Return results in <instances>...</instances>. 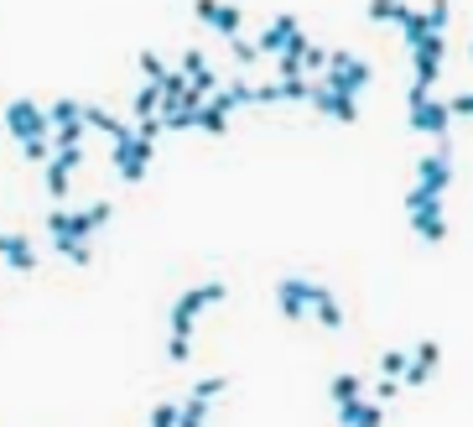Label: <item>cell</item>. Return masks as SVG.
Instances as JSON below:
<instances>
[{
	"label": "cell",
	"mask_w": 473,
	"mask_h": 427,
	"mask_svg": "<svg viewBox=\"0 0 473 427\" xmlns=\"http://www.w3.org/2000/svg\"><path fill=\"white\" fill-rule=\"evenodd\" d=\"M162 115V89L156 84H141L136 99H130V121H156Z\"/></svg>",
	"instance_id": "23"
},
{
	"label": "cell",
	"mask_w": 473,
	"mask_h": 427,
	"mask_svg": "<svg viewBox=\"0 0 473 427\" xmlns=\"http://www.w3.org/2000/svg\"><path fill=\"white\" fill-rule=\"evenodd\" d=\"M416 188L427 198H443L447 188H452V147L447 141H432V152L416 162Z\"/></svg>",
	"instance_id": "6"
},
{
	"label": "cell",
	"mask_w": 473,
	"mask_h": 427,
	"mask_svg": "<svg viewBox=\"0 0 473 427\" xmlns=\"http://www.w3.org/2000/svg\"><path fill=\"white\" fill-rule=\"evenodd\" d=\"M193 16L203 21L208 31H219L224 42H239V27H245V11L239 5H219V0H198L193 5Z\"/></svg>",
	"instance_id": "12"
},
{
	"label": "cell",
	"mask_w": 473,
	"mask_h": 427,
	"mask_svg": "<svg viewBox=\"0 0 473 427\" xmlns=\"http://www.w3.org/2000/svg\"><path fill=\"white\" fill-rule=\"evenodd\" d=\"M5 130L27 147V141H53L47 136V110L37 105V99H11L5 105Z\"/></svg>",
	"instance_id": "11"
},
{
	"label": "cell",
	"mask_w": 473,
	"mask_h": 427,
	"mask_svg": "<svg viewBox=\"0 0 473 427\" xmlns=\"http://www.w3.org/2000/svg\"><path fill=\"white\" fill-rule=\"evenodd\" d=\"M318 292H323V281H312V276H281L276 281V307H281V318L286 323H302L312 303H318Z\"/></svg>",
	"instance_id": "5"
},
{
	"label": "cell",
	"mask_w": 473,
	"mask_h": 427,
	"mask_svg": "<svg viewBox=\"0 0 473 427\" xmlns=\"http://www.w3.org/2000/svg\"><path fill=\"white\" fill-rule=\"evenodd\" d=\"M406 375V349H385L380 355V381H401Z\"/></svg>",
	"instance_id": "28"
},
{
	"label": "cell",
	"mask_w": 473,
	"mask_h": 427,
	"mask_svg": "<svg viewBox=\"0 0 473 427\" xmlns=\"http://www.w3.org/2000/svg\"><path fill=\"white\" fill-rule=\"evenodd\" d=\"M84 130H99V136H110V147L130 136V121L125 115H110V110H99V105H84Z\"/></svg>",
	"instance_id": "21"
},
{
	"label": "cell",
	"mask_w": 473,
	"mask_h": 427,
	"mask_svg": "<svg viewBox=\"0 0 473 427\" xmlns=\"http://www.w3.org/2000/svg\"><path fill=\"white\" fill-rule=\"evenodd\" d=\"M0 261H5L11 272L31 276L37 272V245H31L27 235H0Z\"/></svg>",
	"instance_id": "19"
},
{
	"label": "cell",
	"mask_w": 473,
	"mask_h": 427,
	"mask_svg": "<svg viewBox=\"0 0 473 427\" xmlns=\"http://www.w3.org/2000/svg\"><path fill=\"white\" fill-rule=\"evenodd\" d=\"M208 406H213V401H203V397H193V391H187V397L178 401V427H203L208 423Z\"/></svg>",
	"instance_id": "25"
},
{
	"label": "cell",
	"mask_w": 473,
	"mask_h": 427,
	"mask_svg": "<svg viewBox=\"0 0 473 427\" xmlns=\"http://www.w3.org/2000/svg\"><path fill=\"white\" fill-rule=\"evenodd\" d=\"M307 105H312L318 115H328V121H338V125H354V121H359V99H344V94L323 89V84H312Z\"/></svg>",
	"instance_id": "17"
},
{
	"label": "cell",
	"mask_w": 473,
	"mask_h": 427,
	"mask_svg": "<svg viewBox=\"0 0 473 427\" xmlns=\"http://www.w3.org/2000/svg\"><path fill=\"white\" fill-rule=\"evenodd\" d=\"M406 219H411V230H416L427 245H443V240H447L443 198H427L421 188H411V193H406Z\"/></svg>",
	"instance_id": "4"
},
{
	"label": "cell",
	"mask_w": 473,
	"mask_h": 427,
	"mask_svg": "<svg viewBox=\"0 0 473 427\" xmlns=\"http://www.w3.org/2000/svg\"><path fill=\"white\" fill-rule=\"evenodd\" d=\"M47 136H53V147H84V105L79 99H53L47 105Z\"/></svg>",
	"instance_id": "7"
},
{
	"label": "cell",
	"mask_w": 473,
	"mask_h": 427,
	"mask_svg": "<svg viewBox=\"0 0 473 427\" xmlns=\"http://www.w3.org/2000/svg\"><path fill=\"white\" fill-rule=\"evenodd\" d=\"M141 84H156V89H162V79H167V73H172V68H167V63L156 58V53H141Z\"/></svg>",
	"instance_id": "27"
},
{
	"label": "cell",
	"mask_w": 473,
	"mask_h": 427,
	"mask_svg": "<svg viewBox=\"0 0 473 427\" xmlns=\"http://www.w3.org/2000/svg\"><path fill=\"white\" fill-rule=\"evenodd\" d=\"M178 73L187 79V89L198 94V99H208V94L224 89V84H219V68H213V63H208L198 47H187V53H182V68H178Z\"/></svg>",
	"instance_id": "14"
},
{
	"label": "cell",
	"mask_w": 473,
	"mask_h": 427,
	"mask_svg": "<svg viewBox=\"0 0 473 427\" xmlns=\"http://www.w3.org/2000/svg\"><path fill=\"white\" fill-rule=\"evenodd\" d=\"M312 318H318L323 329H333V334H338V329H344V303H338V297L323 287V292H318V303H312Z\"/></svg>",
	"instance_id": "24"
},
{
	"label": "cell",
	"mask_w": 473,
	"mask_h": 427,
	"mask_svg": "<svg viewBox=\"0 0 473 427\" xmlns=\"http://www.w3.org/2000/svg\"><path fill=\"white\" fill-rule=\"evenodd\" d=\"M411 16V5H401V0H375L369 5V21H390V27H401Z\"/></svg>",
	"instance_id": "26"
},
{
	"label": "cell",
	"mask_w": 473,
	"mask_h": 427,
	"mask_svg": "<svg viewBox=\"0 0 473 427\" xmlns=\"http://www.w3.org/2000/svg\"><path fill=\"white\" fill-rule=\"evenodd\" d=\"M84 167V147H53V162L42 167L47 172V193L53 198H62L68 188H73V172Z\"/></svg>",
	"instance_id": "13"
},
{
	"label": "cell",
	"mask_w": 473,
	"mask_h": 427,
	"mask_svg": "<svg viewBox=\"0 0 473 427\" xmlns=\"http://www.w3.org/2000/svg\"><path fill=\"white\" fill-rule=\"evenodd\" d=\"M333 412H338V427H385V406H375L369 397L344 401V406H333Z\"/></svg>",
	"instance_id": "20"
},
{
	"label": "cell",
	"mask_w": 473,
	"mask_h": 427,
	"mask_svg": "<svg viewBox=\"0 0 473 427\" xmlns=\"http://www.w3.org/2000/svg\"><path fill=\"white\" fill-rule=\"evenodd\" d=\"M224 391H229V381H224V375H203V381H198V386H193V397H203V401L224 397Z\"/></svg>",
	"instance_id": "31"
},
{
	"label": "cell",
	"mask_w": 473,
	"mask_h": 427,
	"mask_svg": "<svg viewBox=\"0 0 473 427\" xmlns=\"http://www.w3.org/2000/svg\"><path fill=\"white\" fill-rule=\"evenodd\" d=\"M369 79H375V68L359 58V53H328V68H323V89L344 94V99H359V94L369 89Z\"/></svg>",
	"instance_id": "3"
},
{
	"label": "cell",
	"mask_w": 473,
	"mask_h": 427,
	"mask_svg": "<svg viewBox=\"0 0 473 427\" xmlns=\"http://www.w3.org/2000/svg\"><path fill=\"white\" fill-rule=\"evenodd\" d=\"M224 297H229V287H224V281H198V287H187L178 303H172V313H167V323H172V339H193L198 318H203V307L224 303Z\"/></svg>",
	"instance_id": "2"
},
{
	"label": "cell",
	"mask_w": 473,
	"mask_h": 427,
	"mask_svg": "<svg viewBox=\"0 0 473 427\" xmlns=\"http://www.w3.org/2000/svg\"><path fill=\"white\" fill-rule=\"evenodd\" d=\"M151 156H156V147H151V141H141V136L130 130L125 141H115V152H110V162H115V178L136 188L151 172Z\"/></svg>",
	"instance_id": "8"
},
{
	"label": "cell",
	"mask_w": 473,
	"mask_h": 427,
	"mask_svg": "<svg viewBox=\"0 0 473 427\" xmlns=\"http://www.w3.org/2000/svg\"><path fill=\"white\" fill-rule=\"evenodd\" d=\"M151 427H178V401H156L151 406Z\"/></svg>",
	"instance_id": "32"
},
{
	"label": "cell",
	"mask_w": 473,
	"mask_h": 427,
	"mask_svg": "<svg viewBox=\"0 0 473 427\" xmlns=\"http://www.w3.org/2000/svg\"><path fill=\"white\" fill-rule=\"evenodd\" d=\"M406 105H411V130H416V136L447 141V125H452V115H447V99H432V94L411 89V94H406Z\"/></svg>",
	"instance_id": "9"
},
{
	"label": "cell",
	"mask_w": 473,
	"mask_h": 427,
	"mask_svg": "<svg viewBox=\"0 0 473 427\" xmlns=\"http://www.w3.org/2000/svg\"><path fill=\"white\" fill-rule=\"evenodd\" d=\"M328 397H333V406L359 401V397H364V375H354V370H338V375H333V386H328Z\"/></svg>",
	"instance_id": "22"
},
{
	"label": "cell",
	"mask_w": 473,
	"mask_h": 427,
	"mask_svg": "<svg viewBox=\"0 0 473 427\" xmlns=\"http://www.w3.org/2000/svg\"><path fill=\"white\" fill-rule=\"evenodd\" d=\"M395 391H401V381H380V386L369 391V401H375V406H385V401H395Z\"/></svg>",
	"instance_id": "37"
},
{
	"label": "cell",
	"mask_w": 473,
	"mask_h": 427,
	"mask_svg": "<svg viewBox=\"0 0 473 427\" xmlns=\"http://www.w3.org/2000/svg\"><path fill=\"white\" fill-rule=\"evenodd\" d=\"M0 276H5V272H0Z\"/></svg>",
	"instance_id": "38"
},
{
	"label": "cell",
	"mask_w": 473,
	"mask_h": 427,
	"mask_svg": "<svg viewBox=\"0 0 473 427\" xmlns=\"http://www.w3.org/2000/svg\"><path fill=\"white\" fill-rule=\"evenodd\" d=\"M167 360L172 365H187L193 360V339H167Z\"/></svg>",
	"instance_id": "34"
},
{
	"label": "cell",
	"mask_w": 473,
	"mask_h": 427,
	"mask_svg": "<svg viewBox=\"0 0 473 427\" xmlns=\"http://www.w3.org/2000/svg\"><path fill=\"white\" fill-rule=\"evenodd\" d=\"M115 204H94V209H47V235H53V250H58L68 266H94V235L110 224Z\"/></svg>",
	"instance_id": "1"
},
{
	"label": "cell",
	"mask_w": 473,
	"mask_h": 427,
	"mask_svg": "<svg viewBox=\"0 0 473 427\" xmlns=\"http://www.w3.org/2000/svg\"><path fill=\"white\" fill-rule=\"evenodd\" d=\"M323 68H328V47L307 42V53H302V79H307V73H318V79H323Z\"/></svg>",
	"instance_id": "29"
},
{
	"label": "cell",
	"mask_w": 473,
	"mask_h": 427,
	"mask_svg": "<svg viewBox=\"0 0 473 427\" xmlns=\"http://www.w3.org/2000/svg\"><path fill=\"white\" fill-rule=\"evenodd\" d=\"M447 115L452 121H473V94H452L447 99Z\"/></svg>",
	"instance_id": "35"
},
{
	"label": "cell",
	"mask_w": 473,
	"mask_h": 427,
	"mask_svg": "<svg viewBox=\"0 0 473 427\" xmlns=\"http://www.w3.org/2000/svg\"><path fill=\"white\" fill-rule=\"evenodd\" d=\"M443 365V344L437 339H421L411 355H406V375H401V386H427L432 375Z\"/></svg>",
	"instance_id": "15"
},
{
	"label": "cell",
	"mask_w": 473,
	"mask_h": 427,
	"mask_svg": "<svg viewBox=\"0 0 473 427\" xmlns=\"http://www.w3.org/2000/svg\"><path fill=\"white\" fill-rule=\"evenodd\" d=\"M239 105L235 99H229V94L219 89V94H208L203 105H198V125H193V130H203V136H224V130H229V115H235Z\"/></svg>",
	"instance_id": "16"
},
{
	"label": "cell",
	"mask_w": 473,
	"mask_h": 427,
	"mask_svg": "<svg viewBox=\"0 0 473 427\" xmlns=\"http://www.w3.org/2000/svg\"><path fill=\"white\" fill-rule=\"evenodd\" d=\"M229 47H235V63H239V68H250V63L261 58V53H255V42H245V37H239V42H229Z\"/></svg>",
	"instance_id": "36"
},
{
	"label": "cell",
	"mask_w": 473,
	"mask_h": 427,
	"mask_svg": "<svg viewBox=\"0 0 473 427\" xmlns=\"http://www.w3.org/2000/svg\"><path fill=\"white\" fill-rule=\"evenodd\" d=\"M296 37H302V21H296V16H276V21H270V27L261 31L255 53H261V58H281V53L292 47Z\"/></svg>",
	"instance_id": "18"
},
{
	"label": "cell",
	"mask_w": 473,
	"mask_h": 427,
	"mask_svg": "<svg viewBox=\"0 0 473 427\" xmlns=\"http://www.w3.org/2000/svg\"><path fill=\"white\" fill-rule=\"evenodd\" d=\"M447 21H452V5H443V0H432V5H411V16L401 21V37H406V47H421L427 37H443Z\"/></svg>",
	"instance_id": "10"
},
{
	"label": "cell",
	"mask_w": 473,
	"mask_h": 427,
	"mask_svg": "<svg viewBox=\"0 0 473 427\" xmlns=\"http://www.w3.org/2000/svg\"><path fill=\"white\" fill-rule=\"evenodd\" d=\"M281 99H292V105H307V94H312V79H286V84H276Z\"/></svg>",
	"instance_id": "30"
},
{
	"label": "cell",
	"mask_w": 473,
	"mask_h": 427,
	"mask_svg": "<svg viewBox=\"0 0 473 427\" xmlns=\"http://www.w3.org/2000/svg\"><path fill=\"white\" fill-rule=\"evenodd\" d=\"M21 156H27V162H37V167H47V162H53V141H27V147H21Z\"/></svg>",
	"instance_id": "33"
}]
</instances>
